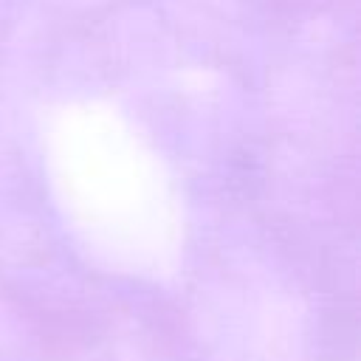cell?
Listing matches in <instances>:
<instances>
[]
</instances>
